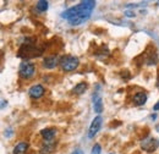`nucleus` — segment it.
I'll return each instance as SVG.
<instances>
[{
  "label": "nucleus",
  "mask_w": 159,
  "mask_h": 154,
  "mask_svg": "<svg viewBox=\"0 0 159 154\" xmlns=\"http://www.w3.org/2000/svg\"><path fill=\"white\" fill-rule=\"evenodd\" d=\"M44 87L43 86H40V84H34V86H32L31 88H30V91H28V94L31 98H33V99H38L40 97L44 94Z\"/></svg>",
  "instance_id": "obj_6"
},
{
  "label": "nucleus",
  "mask_w": 159,
  "mask_h": 154,
  "mask_svg": "<svg viewBox=\"0 0 159 154\" xmlns=\"http://www.w3.org/2000/svg\"><path fill=\"white\" fill-rule=\"evenodd\" d=\"M100 151H102L100 144L96 143V144L93 146V148H92V154H100Z\"/></svg>",
  "instance_id": "obj_15"
},
{
  "label": "nucleus",
  "mask_w": 159,
  "mask_h": 154,
  "mask_svg": "<svg viewBox=\"0 0 159 154\" xmlns=\"http://www.w3.org/2000/svg\"><path fill=\"white\" fill-rule=\"evenodd\" d=\"M71 154H84V153H83L81 149H76V151H74V152H72Z\"/></svg>",
  "instance_id": "obj_16"
},
{
  "label": "nucleus",
  "mask_w": 159,
  "mask_h": 154,
  "mask_svg": "<svg viewBox=\"0 0 159 154\" xmlns=\"http://www.w3.org/2000/svg\"><path fill=\"white\" fill-rule=\"evenodd\" d=\"M153 110H154V111L159 110V102L157 103V104H156V105H154V106H153Z\"/></svg>",
  "instance_id": "obj_17"
},
{
  "label": "nucleus",
  "mask_w": 159,
  "mask_h": 154,
  "mask_svg": "<svg viewBox=\"0 0 159 154\" xmlns=\"http://www.w3.org/2000/svg\"><path fill=\"white\" fill-rule=\"evenodd\" d=\"M27 149H28V143L27 142H20L19 144L15 146L14 154H26Z\"/></svg>",
  "instance_id": "obj_12"
},
{
  "label": "nucleus",
  "mask_w": 159,
  "mask_h": 154,
  "mask_svg": "<svg viewBox=\"0 0 159 154\" xmlns=\"http://www.w3.org/2000/svg\"><path fill=\"white\" fill-rule=\"evenodd\" d=\"M141 147H142L143 151H146V152H148V153H153V152L159 147V141L157 138L148 137V138H146V139L142 141Z\"/></svg>",
  "instance_id": "obj_4"
},
{
  "label": "nucleus",
  "mask_w": 159,
  "mask_h": 154,
  "mask_svg": "<svg viewBox=\"0 0 159 154\" xmlns=\"http://www.w3.org/2000/svg\"><path fill=\"white\" fill-rule=\"evenodd\" d=\"M54 148H55V146H54V143H53V141L52 142H44V144L40 147V154H50L53 151H54Z\"/></svg>",
  "instance_id": "obj_11"
},
{
  "label": "nucleus",
  "mask_w": 159,
  "mask_h": 154,
  "mask_svg": "<svg viewBox=\"0 0 159 154\" xmlns=\"http://www.w3.org/2000/svg\"><path fill=\"white\" fill-rule=\"evenodd\" d=\"M158 5H159V1H158Z\"/></svg>",
  "instance_id": "obj_19"
},
{
  "label": "nucleus",
  "mask_w": 159,
  "mask_h": 154,
  "mask_svg": "<svg viewBox=\"0 0 159 154\" xmlns=\"http://www.w3.org/2000/svg\"><path fill=\"white\" fill-rule=\"evenodd\" d=\"M60 66L62 69V71L65 72H70L77 69V66L80 65L79 58L74 57V55H65L60 59Z\"/></svg>",
  "instance_id": "obj_2"
},
{
  "label": "nucleus",
  "mask_w": 159,
  "mask_h": 154,
  "mask_svg": "<svg viewBox=\"0 0 159 154\" xmlns=\"http://www.w3.org/2000/svg\"><path fill=\"white\" fill-rule=\"evenodd\" d=\"M55 135H57L55 129H44V130L40 131V136L43 137L44 142H52L54 139Z\"/></svg>",
  "instance_id": "obj_8"
},
{
  "label": "nucleus",
  "mask_w": 159,
  "mask_h": 154,
  "mask_svg": "<svg viewBox=\"0 0 159 154\" xmlns=\"http://www.w3.org/2000/svg\"><path fill=\"white\" fill-rule=\"evenodd\" d=\"M126 16H135V14H132V12H126Z\"/></svg>",
  "instance_id": "obj_18"
},
{
  "label": "nucleus",
  "mask_w": 159,
  "mask_h": 154,
  "mask_svg": "<svg viewBox=\"0 0 159 154\" xmlns=\"http://www.w3.org/2000/svg\"><path fill=\"white\" fill-rule=\"evenodd\" d=\"M36 7H37V10L40 11V12L47 11V10H48V1H44V0H39V1H37Z\"/></svg>",
  "instance_id": "obj_14"
},
{
  "label": "nucleus",
  "mask_w": 159,
  "mask_h": 154,
  "mask_svg": "<svg viewBox=\"0 0 159 154\" xmlns=\"http://www.w3.org/2000/svg\"><path fill=\"white\" fill-rule=\"evenodd\" d=\"M59 62H60V60L58 59V57H48V58L44 59V61H43V67H44V69H48V70H52V69H54Z\"/></svg>",
  "instance_id": "obj_7"
},
{
  "label": "nucleus",
  "mask_w": 159,
  "mask_h": 154,
  "mask_svg": "<svg viewBox=\"0 0 159 154\" xmlns=\"http://www.w3.org/2000/svg\"><path fill=\"white\" fill-rule=\"evenodd\" d=\"M147 94L144 93V92H139V93H136L134 98H132V100H134V103L136 104V105H143L146 102H147Z\"/></svg>",
  "instance_id": "obj_9"
},
{
  "label": "nucleus",
  "mask_w": 159,
  "mask_h": 154,
  "mask_svg": "<svg viewBox=\"0 0 159 154\" xmlns=\"http://www.w3.org/2000/svg\"><path fill=\"white\" fill-rule=\"evenodd\" d=\"M86 89H87V83H86V82H80L79 84L75 86L74 93H76V94H82Z\"/></svg>",
  "instance_id": "obj_13"
},
{
  "label": "nucleus",
  "mask_w": 159,
  "mask_h": 154,
  "mask_svg": "<svg viewBox=\"0 0 159 154\" xmlns=\"http://www.w3.org/2000/svg\"><path fill=\"white\" fill-rule=\"evenodd\" d=\"M102 116H97L94 117V120L92 121L91 126H89V130H88V138H94V136L98 134V131L100 130V126H102Z\"/></svg>",
  "instance_id": "obj_5"
},
{
  "label": "nucleus",
  "mask_w": 159,
  "mask_h": 154,
  "mask_svg": "<svg viewBox=\"0 0 159 154\" xmlns=\"http://www.w3.org/2000/svg\"><path fill=\"white\" fill-rule=\"evenodd\" d=\"M93 108H94V111L100 114L103 111V102H102V97L100 96H94L93 97Z\"/></svg>",
  "instance_id": "obj_10"
},
{
  "label": "nucleus",
  "mask_w": 159,
  "mask_h": 154,
  "mask_svg": "<svg viewBox=\"0 0 159 154\" xmlns=\"http://www.w3.org/2000/svg\"><path fill=\"white\" fill-rule=\"evenodd\" d=\"M94 6H96V1H93V0L81 1L79 5L72 6V7L67 9L65 12H62L61 17L67 20L71 26H79L91 17V14H92Z\"/></svg>",
  "instance_id": "obj_1"
},
{
  "label": "nucleus",
  "mask_w": 159,
  "mask_h": 154,
  "mask_svg": "<svg viewBox=\"0 0 159 154\" xmlns=\"http://www.w3.org/2000/svg\"><path fill=\"white\" fill-rule=\"evenodd\" d=\"M36 72V66L34 64L30 62V61H23L20 65V69H19V74L22 78H31V77L34 75Z\"/></svg>",
  "instance_id": "obj_3"
}]
</instances>
